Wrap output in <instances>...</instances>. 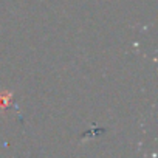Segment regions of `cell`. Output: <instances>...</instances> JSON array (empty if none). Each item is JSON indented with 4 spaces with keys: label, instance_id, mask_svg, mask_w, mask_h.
<instances>
[{
    "label": "cell",
    "instance_id": "1",
    "mask_svg": "<svg viewBox=\"0 0 158 158\" xmlns=\"http://www.w3.org/2000/svg\"><path fill=\"white\" fill-rule=\"evenodd\" d=\"M10 102H11V93L10 92L0 93V112H2L3 109H6Z\"/></svg>",
    "mask_w": 158,
    "mask_h": 158
}]
</instances>
